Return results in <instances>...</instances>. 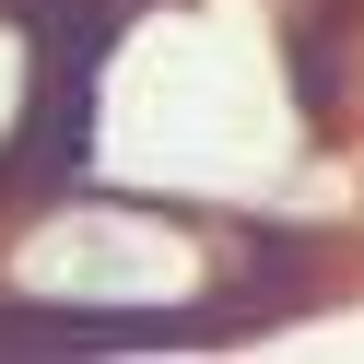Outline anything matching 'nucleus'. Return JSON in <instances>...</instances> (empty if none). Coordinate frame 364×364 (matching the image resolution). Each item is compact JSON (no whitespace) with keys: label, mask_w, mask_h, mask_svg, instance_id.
I'll use <instances>...</instances> for the list:
<instances>
[{"label":"nucleus","mask_w":364,"mask_h":364,"mask_svg":"<svg viewBox=\"0 0 364 364\" xmlns=\"http://www.w3.org/2000/svg\"><path fill=\"white\" fill-rule=\"evenodd\" d=\"M200 341V306H0V353H165Z\"/></svg>","instance_id":"f257e3e1"},{"label":"nucleus","mask_w":364,"mask_h":364,"mask_svg":"<svg viewBox=\"0 0 364 364\" xmlns=\"http://www.w3.org/2000/svg\"><path fill=\"white\" fill-rule=\"evenodd\" d=\"M24 82H36V48L12 36V12H0V141L24 129Z\"/></svg>","instance_id":"f03ea898"}]
</instances>
